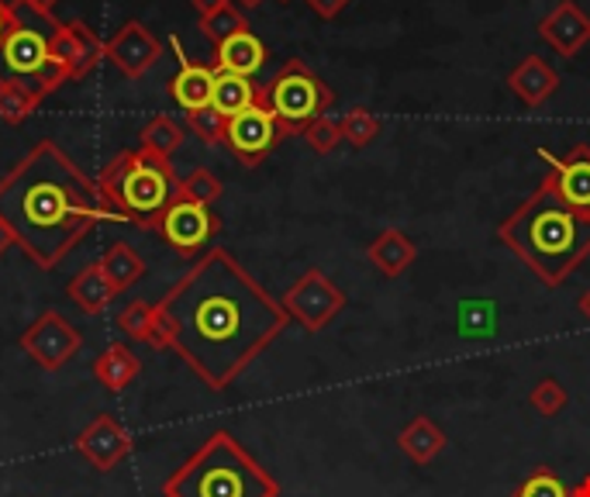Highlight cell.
<instances>
[{"mask_svg":"<svg viewBox=\"0 0 590 497\" xmlns=\"http://www.w3.org/2000/svg\"><path fill=\"white\" fill-rule=\"evenodd\" d=\"M156 325L204 387L228 391L287 331L291 315L228 249H207L162 294Z\"/></svg>","mask_w":590,"mask_h":497,"instance_id":"cell-1","label":"cell"},{"mask_svg":"<svg viewBox=\"0 0 590 497\" xmlns=\"http://www.w3.org/2000/svg\"><path fill=\"white\" fill-rule=\"evenodd\" d=\"M98 180H90L53 138H42L0 180V222L38 270L66 263L87 235L104 222Z\"/></svg>","mask_w":590,"mask_h":497,"instance_id":"cell-2","label":"cell"},{"mask_svg":"<svg viewBox=\"0 0 590 497\" xmlns=\"http://www.w3.org/2000/svg\"><path fill=\"white\" fill-rule=\"evenodd\" d=\"M498 239L546 287H563L590 256V211L566 204L546 177L498 225Z\"/></svg>","mask_w":590,"mask_h":497,"instance_id":"cell-3","label":"cell"},{"mask_svg":"<svg viewBox=\"0 0 590 497\" xmlns=\"http://www.w3.org/2000/svg\"><path fill=\"white\" fill-rule=\"evenodd\" d=\"M98 191L107 222H128L156 231L159 218L180 197V177L170 159L146 149H125L101 170Z\"/></svg>","mask_w":590,"mask_h":497,"instance_id":"cell-4","label":"cell"},{"mask_svg":"<svg viewBox=\"0 0 590 497\" xmlns=\"http://www.w3.org/2000/svg\"><path fill=\"white\" fill-rule=\"evenodd\" d=\"M162 497H280V484L231 432H215L170 473Z\"/></svg>","mask_w":590,"mask_h":497,"instance_id":"cell-5","label":"cell"},{"mask_svg":"<svg viewBox=\"0 0 590 497\" xmlns=\"http://www.w3.org/2000/svg\"><path fill=\"white\" fill-rule=\"evenodd\" d=\"M14 4V29L0 45V83H25L32 87L38 98L45 101L49 93H56L63 83H69L63 63L53 56V35L59 29L56 14H38L25 8L21 0Z\"/></svg>","mask_w":590,"mask_h":497,"instance_id":"cell-6","label":"cell"},{"mask_svg":"<svg viewBox=\"0 0 590 497\" xmlns=\"http://www.w3.org/2000/svg\"><path fill=\"white\" fill-rule=\"evenodd\" d=\"M259 98L276 114V122L283 125L287 135H304L315 117L328 114L336 93L328 87L308 63L287 59L266 87H259Z\"/></svg>","mask_w":590,"mask_h":497,"instance_id":"cell-7","label":"cell"},{"mask_svg":"<svg viewBox=\"0 0 590 497\" xmlns=\"http://www.w3.org/2000/svg\"><path fill=\"white\" fill-rule=\"evenodd\" d=\"M280 304H283V312L291 315V321H297L304 331L315 336V331H321L342 312L349 297L342 294V287H336V283L328 280L325 270H308L291 283L287 294L280 297Z\"/></svg>","mask_w":590,"mask_h":497,"instance_id":"cell-8","label":"cell"},{"mask_svg":"<svg viewBox=\"0 0 590 497\" xmlns=\"http://www.w3.org/2000/svg\"><path fill=\"white\" fill-rule=\"evenodd\" d=\"M218 231H222V218L215 211L186 201V197H177L156 225L159 239L183 259H201L207 252V246L215 242Z\"/></svg>","mask_w":590,"mask_h":497,"instance_id":"cell-9","label":"cell"},{"mask_svg":"<svg viewBox=\"0 0 590 497\" xmlns=\"http://www.w3.org/2000/svg\"><path fill=\"white\" fill-rule=\"evenodd\" d=\"M283 138H287V132L276 122V114L263 104V98L252 108H246L242 114L228 117L225 125V149L242 166H249V170H256Z\"/></svg>","mask_w":590,"mask_h":497,"instance_id":"cell-10","label":"cell"},{"mask_svg":"<svg viewBox=\"0 0 590 497\" xmlns=\"http://www.w3.org/2000/svg\"><path fill=\"white\" fill-rule=\"evenodd\" d=\"M83 346V336L73 328V321H66V315L59 312H42L25 331H21V349L42 366V370H63L69 360L77 357Z\"/></svg>","mask_w":590,"mask_h":497,"instance_id":"cell-11","label":"cell"},{"mask_svg":"<svg viewBox=\"0 0 590 497\" xmlns=\"http://www.w3.org/2000/svg\"><path fill=\"white\" fill-rule=\"evenodd\" d=\"M77 453L101 473H111L117 463H122L132 453V436L122 421L114 415H98L87 429L77 436Z\"/></svg>","mask_w":590,"mask_h":497,"instance_id":"cell-12","label":"cell"},{"mask_svg":"<svg viewBox=\"0 0 590 497\" xmlns=\"http://www.w3.org/2000/svg\"><path fill=\"white\" fill-rule=\"evenodd\" d=\"M53 56L63 63L69 80H83L107 56V42L93 35V29L83 25V21H66L53 35Z\"/></svg>","mask_w":590,"mask_h":497,"instance_id":"cell-13","label":"cell"},{"mask_svg":"<svg viewBox=\"0 0 590 497\" xmlns=\"http://www.w3.org/2000/svg\"><path fill=\"white\" fill-rule=\"evenodd\" d=\"M162 56V42L141 25V21H128L117 29V35L107 42V59L122 69L128 80H141Z\"/></svg>","mask_w":590,"mask_h":497,"instance_id":"cell-14","label":"cell"},{"mask_svg":"<svg viewBox=\"0 0 590 497\" xmlns=\"http://www.w3.org/2000/svg\"><path fill=\"white\" fill-rule=\"evenodd\" d=\"M538 156L549 162V180L556 187V194L566 204L590 211V146L587 142H577L563 159L553 156L549 149H538Z\"/></svg>","mask_w":590,"mask_h":497,"instance_id":"cell-15","label":"cell"},{"mask_svg":"<svg viewBox=\"0 0 590 497\" xmlns=\"http://www.w3.org/2000/svg\"><path fill=\"white\" fill-rule=\"evenodd\" d=\"M538 35L546 38L563 59H574L590 42V14L577 0H559V4L538 21Z\"/></svg>","mask_w":590,"mask_h":497,"instance_id":"cell-16","label":"cell"},{"mask_svg":"<svg viewBox=\"0 0 590 497\" xmlns=\"http://www.w3.org/2000/svg\"><path fill=\"white\" fill-rule=\"evenodd\" d=\"M170 49L180 59V74L170 80V98L191 114L201 108H211V93H215V66L207 63H194L191 56L183 53V45L177 35H170Z\"/></svg>","mask_w":590,"mask_h":497,"instance_id":"cell-17","label":"cell"},{"mask_svg":"<svg viewBox=\"0 0 590 497\" xmlns=\"http://www.w3.org/2000/svg\"><path fill=\"white\" fill-rule=\"evenodd\" d=\"M508 87H511V93L525 108H542L556 93L559 77H556V69L542 56H525L508 74Z\"/></svg>","mask_w":590,"mask_h":497,"instance_id":"cell-18","label":"cell"},{"mask_svg":"<svg viewBox=\"0 0 590 497\" xmlns=\"http://www.w3.org/2000/svg\"><path fill=\"white\" fill-rule=\"evenodd\" d=\"M266 45L259 42L252 32H239L225 38L222 45H215V66L218 74H239V77H256L259 69L266 66Z\"/></svg>","mask_w":590,"mask_h":497,"instance_id":"cell-19","label":"cell"},{"mask_svg":"<svg viewBox=\"0 0 590 497\" xmlns=\"http://www.w3.org/2000/svg\"><path fill=\"white\" fill-rule=\"evenodd\" d=\"M66 294H69V301H73L83 315H104L107 307H111V301L117 297V291H114V283L107 280V273L101 270V263H90V267H83L73 280L66 283Z\"/></svg>","mask_w":590,"mask_h":497,"instance_id":"cell-20","label":"cell"},{"mask_svg":"<svg viewBox=\"0 0 590 497\" xmlns=\"http://www.w3.org/2000/svg\"><path fill=\"white\" fill-rule=\"evenodd\" d=\"M366 259H370V267H376L384 276H400L418 259V246L400 228H384L370 242Z\"/></svg>","mask_w":590,"mask_h":497,"instance_id":"cell-21","label":"cell"},{"mask_svg":"<svg viewBox=\"0 0 590 497\" xmlns=\"http://www.w3.org/2000/svg\"><path fill=\"white\" fill-rule=\"evenodd\" d=\"M397 445H400V453H405L411 463L424 466V463H432L442 449H445V432L439 429V425L432 418H411L405 429L397 432Z\"/></svg>","mask_w":590,"mask_h":497,"instance_id":"cell-22","label":"cell"},{"mask_svg":"<svg viewBox=\"0 0 590 497\" xmlns=\"http://www.w3.org/2000/svg\"><path fill=\"white\" fill-rule=\"evenodd\" d=\"M141 373V360L125 346V342H114L107 346L98 360H93V381L107 391H125L135 376Z\"/></svg>","mask_w":590,"mask_h":497,"instance_id":"cell-23","label":"cell"},{"mask_svg":"<svg viewBox=\"0 0 590 497\" xmlns=\"http://www.w3.org/2000/svg\"><path fill=\"white\" fill-rule=\"evenodd\" d=\"M259 101V87L252 83V77H239V74H218L215 69V93H211V108H215L222 117H235L246 108H252Z\"/></svg>","mask_w":590,"mask_h":497,"instance_id":"cell-24","label":"cell"},{"mask_svg":"<svg viewBox=\"0 0 590 497\" xmlns=\"http://www.w3.org/2000/svg\"><path fill=\"white\" fill-rule=\"evenodd\" d=\"M101 270L107 273V280L114 283V291L122 294L128 287H135V283L146 276V259H141L128 242H111L104 249V256L98 259Z\"/></svg>","mask_w":590,"mask_h":497,"instance_id":"cell-25","label":"cell"},{"mask_svg":"<svg viewBox=\"0 0 590 497\" xmlns=\"http://www.w3.org/2000/svg\"><path fill=\"white\" fill-rule=\"evenodd\" d=\"M117 328H122L125 336L135 339V342H146L152 349H167L162 346V336H159V325H156V304H149V301L125 304V312L117 315Z\"/></svg>","mask_w":590,"mask_h":497,"instance_id":"cell-26","label":"cell"},{"mask_svg":"<svg viewBox=\"0 0 590 497\" xmlns=\"http://www.w3.org/2000/svg\"><path fill=\"white\" fill-rule=\"evenodd\" d=\"M180 146H183V128L173 122L170 114H156L152 122L141 128V135H138V149L156 153L162 159H173V153Z\"/></svg>","mask_w":590,"mask_h":497,"instance_id":"cell-27","label":"cell"},{"mask_svg":"<svg viewBox=\"0 0 590 497\" xmlns=\"http://www.w3.org/2000/svg\"><path fill=\"white\" fill-rule=\"evenodd\" d=\"M42 98L25 87V83H0V122L8 125H21L25 117H32V111H38Z\"/></svg>","mask_w":590,"mask_h":497,"instance_id":"cell-28","label":"cell"},{"mask_svg":"<svg viewBox=\"0 0 590 497\" xmlns=\"http://www.w3.org/2000/svg\"><path fill=\"white\" fill-rule=\"evenodd\" d=\"M197 29H201V35H204L207 42L222 45V42H225V38H231V35L249 32V18H246V11H242V8L225 4L222 11L201 18V25H197Z\"/></svg>","mask_w":590,"mask_h":497,"instance_id":"cell-29","label":"cell"},{"mask_svg":"<svg viewBox=\"0 0 590 497\" xmlns=\"http://www.w3.org/2000/svg\"><path fill=\"white\" fill-rule=\"evenodd\" d=\"M339 125H342V142H349L352 149H366L370 142L381 138V117L366 108H352Z\"/></svg>","mask_w":590,"mask_h":497,"instance_id":"cell-30","label":"cell"},{"mask_svg":"<svg viewBox=\"0 0 590 497\" xmlns=\"http://www.w3.org/2000/svg\"><path fill=\"white\" fill-rule=\"evenodd\" d=\"M222 194H225V187H222V180L211 170H194L191 177L180 180V197L194 201V204L211 207V204H218Z\"/></svg>","mask_w":590,"mask_h":497,"instance_id":"cell-31","label":"cell"},{"mask_svg":"<svg viewBox=\"0 0 590 497\" xmlns=\"http://www.w3.org/2000/svg\"><path fill=\"white\" fill-rule=\"evenodd\" d=\"M511 497H570V487H566L549 466H538L514 487Z\"/></svg>","mask_w":590,"mask_h":497,"instance_id":"cell-32","label":"cell"},{"mask_svg":"<svg viewBox=\"0 0 590 497\" xmlns=\"http://www.w3.org/2000/svg\"><path fill=\"white\" fill-rule=\"evenodd\" d=\"M566 400H570V394H566V387L556 381V376H542V381L532 387L529 394V405L542 415V418H553L566 408Z\"/></svg>","mask_w":590,"mask_h":497,"instance_id":"cell-33","label":"cell"},{"mask_svg":"<svg viewBox=\"0 0 590 497\" xmlns=\"http://www.w3.org/2000/svg\"><path fill=\"white\" fill-rule=\"evenodd\" d=\"M186 125H191V132L204 142V146H225V125H228V117H222L215 108L191 111V114H186Z\"/></svg>","mask_w":590,"mask_h":497,"instance_id":"cell-34","label":"cell"},{"mask_svg":"<svg viewBox=\"0 0 590 497\" xmlns=\"http://www.w3.org/2000/svg\"><path fill=\"white\" fill-rule=\"evenodd\" d=\"M304 142H308L318 156H328L342 142V125L336 122L332 114H321V117H315L308 128H304Z\"/></svg>","mask_w":590,"mask_h":497,"instance_id":"cell-35","label":"cell"},{"mask_svg":"<svg viewBox=\"0 0 590 497\" xmlns=\"http://www.w3.org/2000/svg\"><path fill=\"white\" fill-rule=\"evenodd\" d=\"M304 4H308L321 21H336L352 4V0H304Z\"/></svg>","mask_w":590,"mask_h":497,"instance_id":"cell-36","label":"cell"},{"mask_svg":"<svg viewBox=\"0 0 590 497\" xmlns=\"http://www.w3.org/2000/svg\"><path fill=\"white\" fill-rule=\"evenodd\" d=\"M14 4H8V0H0V45H4V38L11 35V29H14Z\"/></svg>","mask_w":590,"mask_h":497,"instance_id":"cell-37","label":"cell"},{"mask_svg":"<svg viewBox=\"0 0 590 497\" xmlns=\"http://www.w3.org/2000/svg\"><path fill=\"white\" fill-rule=\"evenodd\" d=\"M225 4H231V0H191V8L197 11V18L215 14V11H222Z\"/></svg>","mask_w":590,"mask_h":497,"instance_id":"cell-38","label":"cell"},{"mask_svg":"<svg viewBox=\"0 0 590 497\" xmlns=\"http://www.w3.org/2000/svg\"><path fill=\"white\" fill-rule=\"evenodd\" d=\"M18 239H14V231L8 228V222H0V256H4L8 249H14Z\"/></svg>","mask_w":590,"mask_h":497,"instance_id":"cell-39","label":"cell"},{"mask_svg":"<svg viewBox=\"0 0 590 497\" xmlns=\"http://www.w3.org/2000/svg\"><path fill=\"white\" fill-rule=\"evenodd\" d=\"M570 497H590V473H587V477H583L577 487H570Z\"/></svg>","mask_w":590,"mask_h":497,"instance_id":"cell-40","label":"cell"},{"mask_svg":"<svg viewBox=\"0 0 590 497\" xmlns=\"http://www.w3.org/2000/svg\"><path fill=\"white\" fill-rule=\"evenodd\" d=\"M577 307H580V315H583V318L590 321V287H587V291L580 294V301H577Z\"/></svg>","mask_w":590,"mask_h":497,"instance_id":"cell-41","label":"cell"},{"mask_svg":"<svg viewBox=\"0 0 590 497\" xmlns=\"http://www.w3.org/2000/svg\"><path fill=\"white\" fill-rule=\"evenodd\" d=\"M235 8H242V11H256L259 4H263V0H231Z\"/></svg>","mask_w":590,"mask_h":497,"instance_id":"cell-42","label":"cell"},{"mask_svg":"<svg viewBox=\"0 0 590 497\" xmlns=\"http://www.w3.org/2000/svg\"><path fill=\"white\" fill-rule=\"evenodd\" d=\"M280 4H291V0H280Z\"/></svg>","mask_w":590,"mask_h":497,"instance_id":"cell-43","label":"cell"}]
</instances>
